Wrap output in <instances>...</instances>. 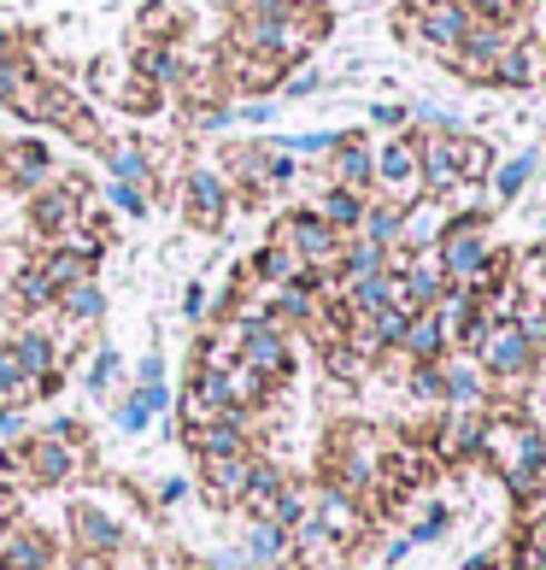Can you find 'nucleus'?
I'll return each instance as SVG.
<instances>
[{"instance_id":"f257e3e1","label":"nucleus","mask_w":546,"mask_h":570,"mask_svg":"<svg viewBox=\"0 0 546 570\" xmlns=\"http://www.w3.org/2000/svg\"><path fill=\"white\" fill-rule=\"evenodd\" d=\"M476 365H482V376H488L494 400H523L540 383L546 358H540V347L529 342V335L517 330V318H512V324H494V335L476 347Z\"/></svg>"},{"instance_id":"f03ea898","label":"nucleus","mask_w":546,"mask_h":570,"mask_svg":"<svg viewBox=\"0 0 546 570\" xmlns=\"http://www.w3.org/2000/svg\"><path fill=\"white\" fill-rule=\"evenodd\" d=\"M177 213H182V229H195V236H224L229 229V218H236V188H229V177L212 159H182Z\"/></svg>"},{"instance_id":"7ed1b4c3","label":"nucleus","mask_w":546,"mask_h":570,"mask_svg":"<svg viewBox=\"0 0 546 570\" xmlns=\"http://www.w3.org/2000/svg\"><path fill=\"white\" fill-rule=\"evenodd\" d=\"M229 330H236V358L241 365L254 376H265L277 394H288L294 376H300V347H294V335H282L277 324H265L259 312H241Z\"/></svg>"},{"instance_id":"20e7f679","label":"nucleus","mask_w":546,"mask_h":570,"mask_svg":"<svg viewBox=\"0 0 546 570\" xmlns=\"http://www.w3.org/2000/svg\"><path fill=\"white\" fill-rule=\"evenodd\" d=\"M66 535L77 553H95V559H123V553H136V535H130V523H123V512H112L107 500H71L66 505Z\"/></svg>"},{"instance_id":"39448f33","label":"nucleus","mask_w":546,"mask_h":570,"mask_svg":"<svg viewBox=\"0 0 546 570\" xmlns=\"http://www.w3.org/2000/svg\"><path fill=\"white\" fill-rule=\"evenodd\" d=\"M270 236L288 242V253L300 265H318V271H335V259H341V236L311 213V200L306 206H288L282 218H270Z\"/></svg>"},{"instance_id":"423d86ee","label":"nucleus","mask_w":546,"mask_h":570,"mask_svg":"<svg viewBox=\"0 0 546 570\" xmlns=\"http://www.w3.org/2000/svg\"><path fill=\"white\" fill-rule=\"evenodd\" d=\"M470 30H476L470 0H429L424 12H411V48H424L435 59H453L458 48H465Z\"/></svg>"},{"instance_id":"0eeeda50","label":"nucleus","mask_w":546,"mask_h":570,"mask_svg":"<svg viewBox=\"0 0 546 570\" xmlns=\"http://www.w3.org/2000/svg\"><path fill=\"white\" fill-rule=\"evenodd\" d=\"M59 171V159H53V147L41 141V136H0V188L7 195H36V188H48Z\"/></svg>"},{"instance_id":"6e6552de","label":"nucleus","mask_w":546,"mask_h":570,"mask_svg":"<svg viewBox=\"0 0 546 570\" xmlns=\"http://www.w3.org/2000/svg\"><path fill=\"white\" fill-rule=\"evenodd\" d=\"M77 218H82V200H77V195H66L59 183L36 188V195L24 200V247L36 253V247L66 242L71 229H77Z\"/></svg>"},{"instance_id":"1a4fd4ad","label":"nucleus","mask_w":546,"mask_h":570,"mask_svg":"<svg viewBox=\"0 0 546 570\" xmlns=\"http://www.w3.org/2000/svg\"><path fill=\"white\" fill-rule=\"evenodd\" d=\"M376 195L394 200V206H411L417 195H424V177H417V141H411V130L376 141Z\"/></svg>"},{"instance_id":"9d476101","label":"nucleus","mask_w":546,"mask_h":570,"mask_svg":"<svg viewBox=\"0 0 546 570\" xmlns=\"http://www.w3.org/2000/svg\"><path fill=\"white\" fill-rule=\"evenodd\" d=\"M24 448H30V482H36V494L41 489H71V482L95 476V459H82L77 448H66V441H48L41 430L24 435Z\"/></svg>"},{"instance_id":"9b49d317","label":"nucleus","mask_w":546,"mask_h":570,"mask_svg":"<svg viewBox=\"0 0 546 570\" xmlns=\"http://www.w3.org/2000/svg\"><path fill=\"white\" fill-rule=\"evenodd\" d=\"M329 188H353V195H376V136L370 130H341L335 154L324 159Z\"/></svg>"},{"instance_id":"f8f14e48","label":"nucleus","mask_w":546,"mask_h":570,"mask_svg":"<svg viewBox=\"0 0 546 570\" xmlns=\"http://www.w3.org/2000/svg\"><path fill=\"white\" fill-rule=\"evenodd\" d=\"M247 464H254V453L195 459V494L212 505V512H236L241 494H247Z\"/></svg>"},{"instance_id":"ddd939ff","label":"nucleus","mask_w":546,"mask_h":570,"mask_svg":"<svg viewBox=\"0 0 546 570\" xmlns=\"http://www.w3.org/2000/svg\"><path fill=\"white\" fill-rule=\"evenodd\" d=\"M177 406V394H171V383H130L118 400H112V430L118 435H147L153 430V417H165Z\"/></svg>"},{"instance_id":"4468645a","label":"nucleus","mask_w":546,"mask_h":570,"mask_svg":"<svg viewBox=\"0 0 546 570\" xmlns=\"http://www.w3.org/2000/svg\"><path fill=\"white\" fill-rule=\"evenodd\" d=\"M123 383H130V358H123L118 342H100V347H89L77 358V389L89 400H100V406H112Z\"/></svg>"},{"instance_id":"2eb2a0df","label":"nucleus","mask_w":546,"mask_h":570,"mask_svg":"<svg viewBox=\"0 0 546 570\" xmlns=\"http://www.w3.org/2000/svg\"><path fill=\"white\" fill-rule=\"evenodd\" d=\"M540 165H546V147H517L512 159H499L494 165V177H488V206L494 213H506V206H517L529 188L540 183Z\"/></svg>"},{"instance_id":"dca6fc26","label":"nucleus","mask_w":546,"mask_h":570,"mask_svg":"<svg viewBox=\"0 0 546 570\" xmlns=\"http://www.w3.org/2000/svg\"><path fill=\"white\" fill-rule=\"evenodd\" d=\"M7 347H12L18 371H24L30 383H41L48 371H66L59 342H53V318H48V324H12V330H7ZM36 406H41V400H36Z\"/></svg>"},{"instance_id":"f3484780","label":"nucleus","mask_w":546,"mask_h":570,"mask_svg":"<svg viewBox=\"0 0 546 570\" xmlns=\"http://www.w3.org/2000/svg\"><path fill=\"white\" fill-rule=\"evenodd\" d=\"M453 283L440 277V265H435V253H417V259L394 277V306L406 312V318H417V312H435L440 306V294H447Z\"/></svg>"},{"instance_id":"a211bd4d","label":"nucleus","mask_w":546,"mask_h":570,"mask_svg":"<svg viewBox=\"0 0 546 570\" xmlns=\"http://www.w3.org/2000/svg\"><path fill=\"white\" fill-rule=\"evenodd\" d=\"M36 259V271L48 277L59 294L66 288H77V283H100V253H89V247H77V242H53V247H36L30 253Z\"/></svg>"},{"instance_id":"6ab92c4d","label":"nucleus","mask_w":546,"mask_h":570,"mask_svg":"<svg viewBox=\"0 0 546 570\" xmlns=\"http://www.w3.org/2000/svg\"><path fill=\"white\" fill-rule=\"evenodd\" d=\"M494 89H546V41L523 30L494 66Z\"/></svg>"},{"instance_id":"aec40b11","label":"nucleus","mask_w":546,"mask_h":570,"mask_svg":"<svg viewBox=\"0 0 546 570\" xmlns=\"http://www.w3.org/2000/svg\"><path fill=\"white\" fill-rule=\"evenodd\" d=\"M0 559H7V570H59V541L41 523L18 518L7 530V541H0Z\"/></svg>"},{"instance_id":"412c9836","label":"nucleus","mask_w":546,"mask_h":570,"mask_svg":"<svg viewBox=\"0 0 546 570\" xmlns=\"http://www.w3.org/2000/svg\"><path fill=\"white\" fill-rule=\"evenodd\" d=\"M288 482H294L288 464H282L277 453H270V448H254V464H247V494H241L236 512H241V518H265V505L277 500V494L288 489Z\"/></svg>"},{"instance_id":"4be33fe9","label":"nucleus","mask_w":546,"mask_h":570,"mask_svg":"<svg viewBox=\"0 0 546 570\" xmlns=\"http://www.w3.org/2000/svg\"><path fill=\"white\" fill-rule=\"evenodd\" d=\"M236 547L247 553V570H288V553H294L288 530H277V523H265V518H241Z\"/></svg>"},{"instance_id":"5701e85b","label":"nucleus","mask_w":546,"mask_h":570,"mask_svg":"<svg viewBox=\"0 0 546 570\" xmlns=\"http://www.w3.org/2000/svg\"><path fill=\"white\" fill-rule=\"evenodd\" d=\"M53 324L77 330V335H95L100 324H107V288H100V283L66 288V294H59V306H53Z\"/></svg>"},{"instance_id":"b1692460","label":"nucleus","mask_w":546,"mask_h":570,"mask_svg":"<svg viewBox=\"0 0 546 570\" xmlns=\"http://www.w3.org/2000/svg\"><path fill=\"white\" fill-rule=\"evenodd\" d=\"M440 383H447V406H488V400H494L488 376H482V365L470 353H447V358H440Z\"/></svg>"},{"instance_id":"393cba45","label":"nucleus","mask_w":546,"mask_h":570,"mask_svg":"<svg viewBox=\"0 0 546 570\" xmlns=\"http://www.w3.org/2000/svg\"><path fill=\"white\" fill-rule=\"evenodd\" d=\"M447 353H453V342H447V330H440L435 312H417L400 335V347H394V358H406V365H440Z\"/></svg>"},{"instance_id":"a878e982","label":"nucleus","mask_w":546,"mask_h":570,"mask_svg":"<svg viewBox=\"0 0 546 570\" xmlns=\"http://www.w3.org/2000/svg\"><path fill=\"white\" fill-rule=\"evenodd\" d=\"M447 218H453V206H447V200H429V195H417V200L406 206L400 247H411V253H429V247L440 242V229H447Z\"/></svg>"},{"instance_id":"bb28decb","label":"nucleus","mask_w":546,"mask_h":570,"mask_svg":"<svg viewBox=\"0 0 546 570\" xmlns=\"http://www.w3.org/2000/svg\"><path fill=\"white\" fill-rule=\"evenodd\" d=\"M376 195H353V188H324V195H311V213H318L335 236H359V224H365V206H370Z\"/></svg>"},{"instance_id":"cd10ccee","label":"nucleus","mask_w":546,"mask_h":570,"mask_svg":"<svg viewBox=\"0 0 546 570\" xmlns=\"http://www.w3.org/2000/svg\"><path fill=\"white\" fill-rule=\"evenodd\" d=\"M188 18L182 7H171V0H147V7L136 12V24H130V41H188Z\"/></svg>"},{"instance_id":"c85d7f7f","label":"nucleus","mask_w":546,"mask_h":570,"mask_svg":"<svg viewBox=\"0 0 546 570\" xmlns=\"http://www.w3.org/2000/svg\"><path fill=\"white\" fill-rule=\"evenodd\" d=\"M458 530V512H453V500H440V494H424V505H417V518H406V535L411 547H440Z\"/></svg>"},{"instance_id":"c756f323","label":"nucleus","mask_w":546,"mask_h":570,"mask_svg":"<svg viewBox=\"0 0 546 570\" xmlns=\"http://www.w3.org/2000/svg\"><path fill=\"white\" fill-rule=\"evenodd\" d=\"M365 277H388V265H383V247L365 242V236H347L341 242V259H335V283H365Z\"/></svg>"},{"instance_id":"7c9ffc66","label":"nucleus","mask_w":546,"mask_h":570,"mask_svg":"<svg viewBox=\"0 0 546 570\" xmlns=\"http://www.w3.org/2000/svg\"><path fill=\"white\" fill-rule=\"evenodd\" d=\"M494 165H499V154H494L488 136H470V130L458 136V183H465L470 195H482V188H488Z\"/></svg>"},{"instance_id":"2f4dec72","label":"nucleus","mask_w":546,"mask_h":570,"mask_svg":"<svg viewBox=\"0 0 546 570\" xmlns=\"http://www.w3.org/2000/svg\"><path fill=\"white\" fill-rule=\"evenodd\" d=\"M112 107H118L123 118L147 124V118H159L165 107H171V95H165L159 82H147V77H136V71H130V82H123V89L112 95Z\"/></svg>"},{"instance_id":"473e14b6","label":"nucleus","mask_w":546,"mask_h":570,"mask_svg":"<svg viewBox=\"0 0 546 570\" xmlns=\"http://www.w3.org/2000/svg\"><path fill=\"white\" fill-rule=\"evenodd\" d=\"M30 430H41L48 441H66V448H77L82 459H95L100 464V441H95V424H82L77 412H48L41 424H30Z\"/></svg>"},{"instance_id":"72a5a7b5","label":"nucleus","mask_w":546,"mask_h":570,"mask_svg":"<svg viewBox=\"0 0 546 570\" xmlns=\"http://www.w3.org/2000/svg\"><path fill=\"white\" fill-rule=\"evenodd\" d=\"M400 224H406V206H394V200H383L376 195L370 206H365V224H359V236L365 242H376V247H400Z\"/></svg>"},{"instance_id":"f704fd0d","label":"nucleus","mask_w":546,"mask_h":570,"mask_svg":"<svg viewBox=\"0 0 546 570\" xmlns=\"http://www.w3.org/2000/svg\"><path fill=\"white\" fill-rule=\"evenodd\" d=\"M270 147H282V154H294L300 165H324L335 154V141H341V130H288V136H265Z\"/></svg>"},{"instance_id":"c9c22d12","label":"nucleus","mask_w":546,"mask_h":570,"mask_svg":"<svg viewBox=\"0 0 546 570\" xmlns=\"http://www.w3.org/2000/svg\"><path fill=\"white\" fill-rule=\"evenodd\" d=\"M306 512H311V482H300V476H294L288 482V489L277 494V500H270L265 505V523H277V530H300V523H306Z\"/></svg>"},{"instance_id":"e433bc0d","label":"nucleus","mask_w":546,"mask_h":570,"mask_svg":"<svg viewBox=\"0 0 546 570\" xmlns=\"http://www.w3.org/2000/svg\"><path fill=\"white\" fill-rule=\"evenodd\" d=\"M0 489L18 494V500L36 494V482H30V448H24V441H0Z\"/></svg>"},{"instance_id":"4c0bfd02","label":"nucleus","mask_w":546,"mask_h":570,"mask_svg":"<svg viewBox=\"0 0 546 570\" xmlns=\"http://www.w3.org/2000/svg\"><path fill=\"white\" fill-rule=\"evenodd\" d=\"M400 389H406V400H417L424 412H440V406H447V383H440V365H406Z\"/></svg>"},{"instance_id":"58836bf2","label":"nucleus","mask_w":546,"mask_h":570,"mask_svg":"<svg viewBox=\"0 0 546 570\" xmlns=\"http://www.w3.org/2000/svg\"><path fill=\"white\" fill-rule=\"evenodd\" d=\"M123 82H130V53H100L95 66H89V89L107 100V107H112V95L123 89ZM95 95H89V100H95Z\"/></svg>"},{"instance_id":"ea45409f","label":"nucleus","mask_w":546,"mask_h":570,"mask_svg":"<svg viewBox=\"0 0 546 570\" xmlns=\"http://www.w3.org/2000/svg\"><path fill=\"white\" fill-rule=\"evenodd\" d=\"M41 100H48V71H36L30 82H18V89L0 100V107H7L18 124H41Z\"/></svg>"},{"instance_id":"a19ab883","label":"nucleus","mask_w":546,"mask_h":570,"mask_svg":"<svg viewBox=\"0 0 546 570\" xmlns=\"http://www.w3.org/2000/svg\"><path fill=\"white\" fill-rule=\"evenodd\" d=\"M100 206H112L118 218H147L153 213V200H147V188H136V183H100Z\"/></svg>"},{"instance_id":"79ce46f5","label":"nucleus","mask_w":546,"mask_h":570,"mask_svg":"<svg viewBox=\"0 0 546 570\" xmlns=\"http://www.w3.org/2000/svg\"><path fill=\"white\" fill-rule=\"evenodd\" d=\"M365 130L400 136V130H411V107H406V100H370V107H365Z\"/></svg>"},{"instance_id":"37998d69","label":"nucleus","mask_w":546,"mask_h":570,"mask_svg":"<svg viewBox=\"0 0 546 570\" xmlns=\"http://www.w3.org/2000/svg\"><path fill=\"white\" fill-rule=\"evenodd\" d=\"M324 82H329V77H324L318 66H294V71L282 77V89H277V100H311V95L324 89Z\"/></svg>"},{"instance_id":"c03bdc74","label":"nucleus","mask_w":546,"mask_h":570,"mask_svg":"<svg viewBox=\"0 0 546 570\" xmlns=\"http://www.w3.org/2000/svg\"><path fill=\"white\" fill-rule=\"evenodd\" d=\"M206 312H212V288H206V277H188V288H182V324L200 330Z\"/></svg>"},{"instance_id":"a18cd8bd","label":"nucleus","mask_w":546,"mask_h":570,"mask_svg":"<svg viewBox=\"0 0 546 570\" xmlns=\"http://www.w3.org/2000/svg\"><path fill=\"white\" fill-rule=\"evenodd\" d=\"M130 383H171V371H165V353L147 347L136 365H130Z\"/></svg>"},{"instance_id":"49530a36","label":"nucleus","mask_w":546,"mask_h":570,"mask_svg":"<svg viewBox=\"0 0 546 570\" xmlns=\"http://www.w3.org/2000/svg\"><path fill=\"white\" fill-rule=\"evenodd\" d=\"M277 118V100H236V124L241 130H265Z\"/></svg>"},{"instance_id":"de8ad7c7","label":"nucleus","mask_w":546,"mask_h":570,"mask_svg":"<svg viewBox=\"0 0 546 570\" xmlns=\"http://www.w3.org/2000/svg\"><path fill=\"white\" fill-rule=\"evenodd\" d=\"M517 330L529 335V342L540 347V358H546V306H523L517 312Z\"/></svg>"},{"instance_id":"09e8293b","label":"nucleus","mask_w":546,"mask_h":570,"mask_svg":"<svg viewBox=\"0 0 546 570\" xmlns=\"http://www.w3.org/2000/svg\"><path fill=\"white\" fill-rule=\"evenodd\" d=\"M188 489H195L188 476H165V482H153V505H165V512H171V505L188 500Z\"/></svg>"},{"instance_id":"8fccbe9b","label":"nucleus","mask_w":546,"mask_h":570,"mask_svg":"<svg viewBox=\"0 0 546 570\" xmlns=\"http://www.w3.org/2000/svg\"><path fill=\"white\" fill-rule=\"evenodd\" d=\"M411 553H417V547H411V535H406V530L383 541V564H388V570H400V564H406Z\"/></svg>"},{"instance_id":"3c124183","label":"nucleus","mask_w":546,"mask_h":570,"mask_svg":"<svg viewBox=\"0 0 546 570\" xmlns=\"http://www.w3.org/2000/svg\"><path fill=\"white\" fill-rule=\"evenodd\" d=\"M30 435V417L24 412H7L0 406V441H24Z\"/></svg>"},{"instance_id":"603ef678","label":"nucleus","mask_w":546,"mask_h":570,"mask_svg":"<svg viewBox=\"0 0 546 570\" xmlns=\"http://www.w3.org/2000/svg\"><path fill=\"white\" fill-rule=\"evenodd\" d=\"M329 570H359V564H353V559H347V564H329Z\"/></svg>"},{"instance_id":"864d4df0","label":"nucleus","mask_w":546,"mask_h":570,"mask_svg":"<svg viewBox=\"0 0 546 570\" xmlns=\"http://www.w3.org/2000/svg\"><path fill=\"white\" fill-rule=\"evenodd\" d=\"M0 283H7V277H0Z\"/></svg>"}]
</instances>
